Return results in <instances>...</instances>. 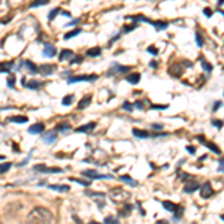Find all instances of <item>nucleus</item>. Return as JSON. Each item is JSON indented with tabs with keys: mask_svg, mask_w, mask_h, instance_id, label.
I'll return each instance as SVG.
<instances>
[{
	"mask_svg": "<svg viewBox=\"0 0 224 224\" xmlns=\"http://www.w3.org/2000/svg\"><path fill=\"white\" fill-rule=\"evenodd\" d=\"M9 121H11V123H19V124H24V123H27V121H29V118H27V117H24V115H19V117H11V118H9Z\"/></svg>",
	"mask_w": 224,
	"mask_h": 224,
	"instance_id": "nucleus-26",
	"label": "nucleus"
},
{
	"mask_svg": "<svg viewBox=\"0 0 224 224\" xmlns=\"http://www.w3.org/2000/svg\"><path fill=\"white\" fill-rule=\"evenodd\" d=\"M149 66L152 67V69H155V67H157V61H154V60H152V61L149 63Z\"/></svg>",
	"mask_w": 224,
	"mask_h": 224,
	"instance_id": "nucleus-55",
	"label": "nucleus"
},
{
	"mask_svg": "<svg viewBox=\"0 0 224 224\" xmlns=\"http://www.w3.org/2000/svg\"><path fill=\"white\" fill-rule=\"evenodd\" d=\"M221 105H223V103H221L220 100H218V102H215V103H214V106H212V111H214V112H217V111L221 108Z\"/></svg>",
	"mask_w": 224,
	"mask_h": 224,
	"instance_id": "nucleus-47",
	"label": "nucleus"
},
{
	"mask_svg": "<svg viewBox=\"0 0 224 224\" xmlns=\"http://www.w3.org/2000/svg\"><path fill=\"white\" fill-rule=\"evenodd\" d=\"M133 134L136 138H141V139H144V138H148L149 134H148V131H145V130H138V129H134L133 130Z\"/></svg>",
	"mask_w": 224,
	"mask_h": 224,
	"instance_id": "nucleus-28",
	"label": "nucleus"
},
{
	"mask_svg": "<svg viewBox=\"0 0 224 224\" xmlns=\"http://www.w3.org/2000/svg\"><path fill=\"white\" fill-rule=\"evenodd\" d=\"M73 55H75V54H73L70 50H63V51H60L58 58H60V61H64V60H70Z\"/></svg>",
	"mask_w": 224,
	"mask_h": 224,
	"instance_id": "nucleus-16",
	"label": "nucleus"
},
{
	"mask_svg": "<svg viewBox=\"0 0 224 224\" xmlns=\"http://www.w3.org/2000/svg\"><path fill=\"white\" fill-rule=\"evenodd\" d=\"M194 37H196V43H197V47H199V48L203 47V39H202V34H200L199 32H196V33H194Z\"/></svg>",
	"mask_w": 224,
	"mask_h": 224,
	"instance_id": "nucleus-31",
	"label": "nucleus"
},
{
	"mask_svg": "<svg viewBox=\"0 0 224 224\" xmlns=\"http://www.w3.org/2000/svg\"><path fill=\"white\" fill-rule=\"evenodd\" d=\"M43 130H45V126L42 123H37V124H33L32 127H29V133H32V134H39Z\"/></svg>",
	"mask_w": 224,
	"mask_h": 224,
	"instance_id": "nucleus-11",
	"label": "nucleus"
},
{
	"mask_svg": "<svg viewBox=\"0 0 224 224\" xmlns=\"http://www.w3.org/2000/svg\"><path fill=\"white\" fill-rule=\"evenodd\" d=\"M105 223H109V224H117V223H118V220H117L115 217H106V218H105Z\"/></svg>",
	"mask_w": 224,
	"mask_h": 224,
	"instance_id": "nucleus-40",
	"label": "nucleus"
},
{
	"mask_svg": "<svg viewBox=\"0 0 224 224\" xmlns=\"http://www.w3.org/2000/svg\"><path fill=\"white\" fill-rule=\"evenodd\" d=\"M48 188L54 190V191H60V193H66V191L70 190V187H67V185H54V184H50Z\"/></svg>",
	"mask_w": 224,
	"mask_h": 224,
	"instance_id": "nucleus-20",
	"label": "nucleus"
},
{
	"mask_svg": "<svg viewBox=\"0 0 224 224\" xmlns=\"http://www.w3.org/2000/svg\"><path fill=\"white\" fill-rule=\"evenodd\" d=\"M82 175H84V176H88V178H91V179H111V178H112L111 175H99L96 170H90V169L84 170Z\"/></svg>",
	"mask_w": 224,
	"mask_h": 224,
	"instance_id": "nucleus-6",
	"label": "nucleus"
},
{
	"mask_svg": "<svg viewBox=\"0 0 224 224\" xmlns=\"http://www.w3.org/2000/svg\"><path fill=\"white\" fill-rule=\"evenodd\" d=\"M8 87H9V88H14V87H15V76H14V75L8 78Z\"/></svg>",
	"mask_w": 224,
	"mask_h": 224,
	"instance_id": "nucleus-41",
	"label": "nucleus"
},
{
	"mask_svg": "<svg viewBox=\"0 0 224 224\" xmlns=\"http://www.w3.org/2000/svg\"><path fill=\"white\" fill-rule=\"evenodd\" d=\"M200 196L203 197V199H208L214 194V188L211 187V182H205L203 185H200Z\"/></svg>",
	"mask_w": 224,
	"mask_h": 224,
	"instance_id": "nucleus-5",
	"label": "nucleus"
},
{
	"mask_svg": "<svg viewBox=\"0 0 224 224\" xmlns=\"http://www.w3.org/2000/svg\"><path fill=\"white\" fill-rule=\"evenodd\" d=\"M163 206H164L169 212H175V211L178 209V205L173 203V202H169V200H164V202H163Z\"/></svg>",
	"mask_w": 224,
	"mask_h": 224,
	"instance_id": "nucleus-22",
	"label": "nucleus"
},
{
	"mask_svg": "<svg viewBox=\"0 0 224 224\" xmlns=\"http://www.w3.org/2000/svg\"><path fill=\"white\" fill-rule=\"evenodd\" d=\"M187 151H188V154H191V155L196 154V148H194V146H187Z\"/></svg>",
	"mask_w": 224,
	"mask_h": 224,
	"instance_id": "nucleus-52",
	"label": "nucleus"
},
{
	"mask_svg": "<svg viewBox=\"0 0 224 224\" xmlns=\"http://www.w3.org/2000/svg\"><path fill=\"white\" fill-rule=\"evenodd\" d=\"M152 129H154V130H162L163 126H162V124H152Z\"/></svg>",
	"mask_w": 224,
	"mask_h": 224,
	"instance_id": "nucleus-53",
	"label": "nucleus"
},
{
	"mask_svg": "<svg viewBox=\"0 0 224 224\" xmlns=\"http://www.w3.org/2000/svg\"><path fill=\"white\" fill-rule=\"evenodd\" d=\"M99 79L97 75H79V76H72L67 79V84H76V82H93Z\"/></svg>",
	"mask_w": 224,
	"mask_h": 224,
	"instance_id": "nucleus-3",
	"label": "nucleus"
},
{
	"mask_svg": "<svg viewBox=\"0 0 224 224\" xmlns=\"http://www.w3.org/2000/svg\"><path fill=\"white\" fill-rule=\"evenodd\" d=\"M146 22H149V24H152L154 27H155V30H164V29H167V26H169V22H164V21H151L149 18L146 19Z\"/></svg>",
	"mask_w": 224,
	"mask_h": 224,
	"instance_id": "nucleus-10",
	"label": "nucleus"
},
{
	"mask_svg": "<svg viewBox=\"0 0 224 224\" xmlns=\"http://www.w3.org/2000/svg\"><path fill=\"white\" fill-rule=\"evenodd\" d=\"M200 188V185L197 184V182H191V184H187L185 187H184V191L185 193H194L196 190H199Z\"/></svg>",
	"mask_w": 224,
	"mask_h": 224,
	"instance_id": "nucleus-23",
	"label": "nucleus"
},
{
	"mask_svg": "<svg viewBox=\"0 0 224 224\" xmlns=\"http://www.w3.org/2000/svg\"><path fill=\"white\" fill-rule=\"evenodd\" d=\"M218 12H220V14H223V15H224V11H223V9H218Z\"/></svg>",
	"mask_w": 224,
	"mask_h": 224,
	"instance_id": "nucleus-57",
	"label": "nucleus"
},
{
	"mask_svg": "<svg viewBox=\"0 0 224 224\" xmlns=\"http://www.w3.org/2000/svg\"><path fill=\"white\" fill-rule=\"evenodd\" d=\"M37 72L39 73H42V75H52L54 72H55V66L54 64H42V66H39L37 67Z\"/></svg>",
	"mask_w": 224,
	"mask_h": 224,
	"instance_id": "nucleus-7",
	"label": "nucleus"
},
{
	"mask_svg": "<svg viewBox=\"0 0 224 224\" xmlns=\"http://www.w3.org/2000/svg\"><path fill=\"white\" fill-rule=\"evenodd\" d=\"M100 54H102V50L99 47H93V48L87 50V52H85V55H88V57H99Z\"/></svg>",
	"mask_w": 224,
	"mask_h": 224,
	"instance_id": "nucleus-19",
	"label": "nucleus"
},
{
	"mask_svg": "<svg viewBox=\"0 0 224 224\" xmlns=\"http://www.w3.org/2000/svg\"><path fill=\"white\" fill-rule=\"evenodd\" d=\"M221 218H223V220H224V215H221Z\"/></svg>",
	"mask_w": 224,
	"mask_h": 224,
	"instance_id": "nucleus-59",
	"label": "nucleus"
},
{
	"mask_svg": "<svg viewBox=\"0 0 224 224\" xmlns=\"http://www.w3.org/2000/svg\"><path fill=\"white\" fill-rule=\"evenodd\" d=\"M11 169V163H2L0 164V173H5Z\"/></svg>",
	"mask_w": 224,
	"mask_h": 224,
	"instance_id": "nucleus-37",
	"label": "nucleus"
},
{
	"mask_svg": "<svg viewBox=\"0 0 224 224\" xmlns=\"http://www.w3.org/2000/svg\"><path fill=\"white\" fill-rule=\"evenodd\" d=\"M22 85L27 87V88H32V90H37V88L42 87V82H39V81H30V82H24Z\"/></svg>",
	"mask_w": 224,
	"mask_h": 224,
	"instance_id": "nucleus-24",
	"label": "nucleus"
},
{
	"mask_svg": "<svg viewBox=\"0 0 224 224\" xmlns=\"http://www.w3.org/2000/svg\"><path fill=\"white\" fill-rule=\"evenodd\" d=\"M203 14H205L208 18H211V17H212V11H211L209 8H205V9H203Z\"/></svg>",
	"mask_w": 224,
	"mask_h": 224,
	"instance_id": "nucleus-50",
	"label": "nucleus"
},
{
	"mask_svg": "<svg viewBox=\"0 0 224 224\" xmlns=\"http://www.w3.org/2000/svg\"><path fill=\"white\" fill-rule=\"evenodd\" d=\"M131 211H133V206H131V205H126V206H124V209L120 212V217H127Z\"/></svg>",
	"mask_w": 224,
	"mask_h": 224,
	"instance_id": "nucleus-30",
	"label": "nucleus"
},
{
	"mask_svg": "<svg viewBox=\"0 0 224 224\" xmlns=\"http://www.w3.org/2000/svg\"><path fill=\"white\" fill-rule=\"evenodd\" d=\"M108 194H109L111 200L114 202V203H126V202L130 199V196H131L127 190H124V188H121V187L111 188Z\"/></svg>",
	"mask_w": 224,
	"mask_h": 224,
	"instance_id": "nucleus-2",
	"label": "nucleus"
},
{
	"mask_svg": "<svg viewBox=\"0 0 224 224\" xmlns=\"http://www.w3.org/2000/svg\"><path fill=\"white\" fill-rule=\"evenodd\" d=\"M27 220L30 223H52L54 221V215L48 208H43V206H36L30 211V214L27 215Z\"/></svg>",
	"mask_w": 224,
	"mask_h": 224,
	"instance_id": "nucleus-1",
	"label": "nucleus"
},
{
	"mask_svg": "<svg viewBox=\"0 0 224 224\" xmlns=\"http://www.w3.org/2000/svg\"><path fill=\"white\" fill-rule=\"evenodd\" d=\"M169 73L172 75V76H176V78H179V75L182 73V66L181 64H173L170 69H169Z\"/></svg>",
	"mask_w": 224,
	"mask_h": 224,
	"instance_id": "nucleus-12",
	"label": "nucleus"
},
{
	"mask_svg": "<svg viewBox=\"0 0 224 224\" xmlns=\"http://www.w3.org/2000/svg\"><path fill=\"white\" fill-rule=\"evenodd\" d=\"M72 127L69 126V124H67V123H64V124H58L57 126V130H60V131H69Z\"/></svg>",
	"mask_w": 224,
	"mask_h": 224,
	"instance_id": "nucleus-36",
	"label": "nucleus"
},
{
	"mask_svg": "<svg viewBox=\"0 0 224 224\" xmlns=\"http://www.w3.org/2000/svg\"><path fill=\"white\" fill-rule=\"evenodd\" d=\"M73 100H75V96H73V94H67V96H64V97H63L61 103H63L64 106H69V105H72V103H73Z\"/></svg>",
	"mask_w": 224,
	"mask_h": 224,
	"instance_id": "nucleus-27",
	"label": "nucleus"
},
{
	"mask_svg": "<svg viewBox=\"0 0 224 224\" xmlns=\"http://www.w3.org/2000/svg\"><path fill=\"white\" fill-rule=\"evenodd\" d=\"M81 32H82L81 29H75V30H72V32H69V33H66V34H64V39H66V40H69V39H72V37L78 36Z\"/></svg>",
	"mask_w": 224,
	"mask_h": 224,
	"instance_id": "nucleus-29",
	"label": "nucleus"
},
{
	"mask_svg": "<svg viewBox=\"0 0 224 224\" xmlns=\"http://www.w3.org/2000/svg\"><path fill=\"white\" fill-rule=\"evenodd\" d=\"M34 170H36V172H43V173H45V170H47V166L37 164V166H34Z\"/></svg>",
	"mask_w": 224,
	"mask_h": 224,
	"instance_id": "nucleus-43",
	"label": "nucleus"
},
{
	"mask_svg": "<svg viewBox=\"0 0 224 224\" xmlns=\"http://www.w3.org/2000/svg\"><path fill=\"white\" fill-rule=\"evenodd\" d=\"M212 124H214V126H217V129H221L224 123H223V121H220V120H215V118H214V120H212Z\"/></svg>",
	"mask_w": 224,
	"mask_h": 224,
	"instance_id": "nucleus-46",
	"label": "nucleus"
},
{
	"mask_svg": "<svg viewBox=\"0 0 224 224\" xmlns=\"http://www.w3.org/2000/svg\"><path fill=\"white\" fill-rule=\"evenodd\" d=\"M90 103H91V96L87 94L85 97H82V99L79 100V103H78V109H84V108H87Z\"/></svg>",
	"mask_w": 224,
	"mask_h": 224,
	"instance_id": "nucleus-18",
	"label": "nucleus"
},
{
	"mask_svg": "<svg viewBox=\"0 0 224 224\" xmlns=\"http://www.w3.org/2000/svg\"><path fill=\"white\" fill-rule=\"evenodd\" d=\"M55 52H57V50H55V47L54 45H51V43H45V47H43V57H54L55 55Z\"/></svg>",
	"mask_w": 224,
	"mask_h": 224,
	"instance_id": "nucleus-9",
	"label": "nucleus"
},
{
	"mask_svg": "<svg viewBox=\"0 0 224 224\" xmlns=\"http://www.w3.org/2000/svg\"><path fill=\"white\" fill-rule=\"evenodd\" d=\"M48 3H50V0H34V2H32V5H30V9H36L39 6H45Z\"/></svg>",
	"mask_w": 224,
	"mask_h": 224,
	"instance_id": "nucleus-25",
	"label": "nucleus"
},
{
	"mask_svg": "<svg viewBox=\"0 0 224 224\" xmlns=\"http://www.w3.org/2000/svg\"><path fill=\"white\" fill-rule=\"evenodd\" d=\"M175 212H176V214H175V217H173V220H179V218H181V217H182V208H179V209H176Z\"/></svg>",
	"mask_w": 224,
	"mask_h": 224,
	"instance_id": "nucleus-44",
	"label": "nucleus"
},
{
	"mask_svg": "<svg viewBox=\"0 0 224 224\" xmlns=\"http://www.w3.org/2000/svg\"><path fill=\"white\" fill-rule=\"evenodd\" d=\"M139 81H141V73H138V72L127 76V82H130V84H133V85H136Z\"/></svg>",
	"mask_w": 224,
	"mask_h": 224,
	"instance_id": "nucleus-21",
	"label": "nucleus"
},
{
	"mask_svg": "<svg viewBox=\"0 0 224 224\" xmlns=\"http://www.w3.org/2000/svg\"><path fill=\"white\" fill-rule=\"evenodd\" d=\"M200 61H202V66H203V69H205L206 72H211V70H212V64H209V63H208V61H206L203 57L200 58Z\"/></svg>",
	"mask_w": 224,
	"mask_h": 224,
	"instance_id": "nucleus-32",
	"label": "nucleus"
},
{
	"mask_svg": "<svg viewBox=\"0 0 224 224\" xmlns=\"http://www.w3.org/2000/svg\"><path fill=\"white\" fill-rule=\"evenodd\" d=\"M130 69L131 67L130 66H121V64H114L112 66V69L106 73L108 76H112L114 73H127V72H130Z\"/></svg>",
	"mask_w": 224,
	"mask_h": 224,
	"instance_id": "nucleus-4",
	"label": "nucleus"
},
{
	"mask_svg": "<svg viewBox=\"0 0 224 224\" xmlns=\"http://www.w3.org/2000/svg\"><path fill=\"white\" fill-rule=\"evenodd\" d=\"M223 3H224V0H218V6H221Z\"/></svg>",
	"mask_w": 224,
	"mask_h": 224,
	"instance_id": "nucleus-56",
	"label": "nucleus"
},
{
	"mask_svg": "<svg viewBox=\"0 0 224 224\" xmlns=\"http://www.w3.org/2000/svg\"><path fill=\"white\" fill-rule=\"evenodd\" d=\"M22 64H24V66H29L30 72H33V73H36V72H37V67H36V66H34V64H33V63H32L30 60H26V61L22 63Z\"/></svg>",
	"mask_w": 224,
	"mask_h": 224,
	"instance_id": "nucleus-33",
	"label": "nucleus"
},
{
	"mask_svg": "<svg viewBox=\"0 0 224 224\" xmlns=\"http://www.w3.org/2000/svg\"><path fill=\"white\" fill-rule=\"evenodd\" d=\"M148 52H151V54L157 55V54H159V50H157L155 47H148Z\"/></svg>",
	"mask_w": 224,
	"mask_h": 224,
	"instance_id": "nucleus-48",
	"label": "nucleus"
},
{
	"mask_svg": "<svg viewBox=\"0 0 224 224\" xmlns=\"http://www.w3.org/2000/svg\"><path fill=\"white\" fill-rule=\"evenodd\" d=\"M43 142L45 144H52V142H55V139H57V133L55 131H48L47 134H43Z\"/></svg>",
	"mask_w": 224,
	"mask_h": 224,
	"instance_id": "nucleus-13",
	"label": "nucleus"
},
{
	"mask_svg": "<svg viewBox=\"0 0 224 224\" xmlns=\"http://www.w3.org/2000/svg\"><path fill=\"white\" fill-rule=\"evenodd\" d=\"M12 67H14V61H3V63H0V73L11 72Z\"/></svg>",
	"mask_w": 224,
	"mask_h": 224,
	"instance_id": "nucleus-15",
	"label": "nucleus"
},
{
	"mask_svg": "<svg viewBox=\"0 0 224 224\" xmlns=\"http://www.w3.org/2000/svg\"><path fill=\"white\" fill-rule=\"evenodd\" d=\"M60 12H61V11H60V8H55V9H52V11L48 14V19H50V21H52V19H54V18H55V17H57Z\"/></svg>",
	"mask_w": 224,
	"mask_h": 224,
	"instance_id": "nucleus-34",
	"label": "nucleus"
},
{
	"mask_svg": "<svg viewBox=\"0 0 224 224\" xmlns=\"http://www.w3.org/2000/svg\"><path fill=\"white\" fill-rule=\"evenodd\" d=\"M179 179H181V181H193V176L188 175V173L181 172V173H179Z\"/></svg>",
	"mask_w": 224,
	"mask_h": 224,
	"instance_id": "nucleus-35",
	"label": "nucleus"
},
{
	"mask_svg": "<svg viewBox=\"0 0 224 224\" xmlns=\"http://www.w3.org/2000/svg\"><path fill=\"white\" fill-rule=\"evenodd\" d=\"M133 108H138V109L142 111V109H144V102H136V103L133 105Z\"/></svg>",
	"mask_w": 224,
	"mask_h": 224,
	"instance_id": "nucleus-51",
	"label": "nucleus"
},
{
	"mask_svg": "<svg viewBox=\"0 0 224 224\" xmlns=\"http://www.w3.org/2000/svg\"><path fill=\"white\" fill-rule=\"evenodd\" d=\"M196 139H197V141H199L200 144H203L205 146H208V148H209V149H211V151L214 152V154H221V151H220V148H218V146H217L215 144H211V142H206V141H205V138H202V136H197Z\"/></svg>",
	"mask_w": 224,
	"mask_h": 224,
	"instance_id": "nucleus-8",
	"label": "nucleus"
},
{
	"mask_svg": "<svg viewBox=\"0 0 224 224\" xmlns=\"http://www.w3.org/2000/svg\"><path fill=\"white\" fill-rule=\"evenodd\" d=\"M70 181L78 182V184H81V185H84V187H88V185H90V182H88V181H82V179H75V178L72 179V178H70Z\"/></svg>",
	"mask_w": 224,
	"mask_h": 224,
	"instance_id": "nucleus-39",
	"label": "nucleus"
},
{
	"mask_svg": "<svg viewBox=\"0 0 224 224\" xmlns=\"http://www.w3.org/2000/svg\"><path fill=\"white\" fill-rule=\"evenodd\" d=\"M123 108H124L126 111H130V112L133 111V105H131L130 102H124V103H123Z\"/></svg>",
	"mask_w": 224,
	"mask_h": 224,
	"instance_id": "nucleus-42",
	"label": "nucleus"
},
{
	"mask_svg": "<svg viewBox=\"0 0 224 224\" xmlns=\"http://www.w3.org/2000/svg\"><path fill=\"white\" fill-rule=\"evenodd\" d=\"M94 127H96V123H88V124H85V126L78 127L76 131H79V133H88V131H93Z\"/></svg>",
	"mask_w": 224,
	"mask_h": 224,
	"instance_id": "nucleus-14",
	"label": "nucleus"
},
{
	"mask_svg": "<svg viewBox=\"0 0 224 224\" xmlns=\"http://www.w3.org/2000/svg\"><path fill=\"white\" fill-rule=\"evenodd\" d=\"M120 181H123V182H126V184H129V185H131V187H138V181H136V179H133V178H130V176H127V175H121V176H120Z\"/></svg>",
	"mask_w": 224,
	"mask_h": 224,
	"instance_id": "nucleus-17",
	"label": "nucleus"
},
{
	"mask_svg": "<svg viewBox=\"0 0 224 224\" xmlns=\"http://www.w3.org/2000/svg\"><path fill=\"white\" fill-rule=\"evenodd\" d=\"M78 22H79V19L76 18V19H72V21H69V22H67V24H66V26H67V27H72V26H76V24H78Z\"/></svg>",
	"mask_w": 224,
	"mask_h": 224,
	"instance_id": "nucleus-49",
	"label": "nucleus"
},
{
	"mask_svg": "<svg viewBox=\"0 0 224 224\" xmlns=\"http://www.w3.org/2000/svg\"><path fill=\"white\" fill-rule=\"evenodd\" d=\"M218 172H224V159L218 160Z\"/></svg>",
	"mask_w": 224,
	"mask_h": 224,
	"instance_id": "nucleus-45",
	"label": "nucleus"
},
{
	"mask_svg": "<svg viewBox=\"0 0 224 224\" xmlns=\"http://www.w3.org/2000/svg\"><path fill=\"white\" fill-rule=\"evenodd\" d=\"M0 160H5V157H3V155H0Z\"/></svg>",
	"mask_w": 224,
	"mask_h": 224,
	"instance_id": "nucleus-58",
	"label": "nucleus"
},
{
	"mask_svg": "<svg viewBox=\"0 0 224 224\" xmlns=\"http://www.w3.org/2000/svg\"><path fill=\"white\" fill-rule=\"evenodd\" d=\"M82 60H84V57H82V55H76V57L73 55V57L70 58V64H76V63H81Z\"/></svg>",
	"mask_w": 224,
	"mask_h": 224,
	"instance_id": "nucleus-38",
	"label": "nucleus"
},
{
	"mask_svg": "<svg viewBox=\"0 0 224 224\" xmlns=\"http://www.w3.org/2000/svg\"><path fill=\"white\" fill-rule=\"evenodd\" d=\"M151 108H152V109H166V108H167V105H163V106H155V105H152Z\"/></svg>",
	"mask_w": 224,
	"mask_h": 224,
	"instance_id": "nucleus-54",
	"label": "nucleus"
}]
</instances>
